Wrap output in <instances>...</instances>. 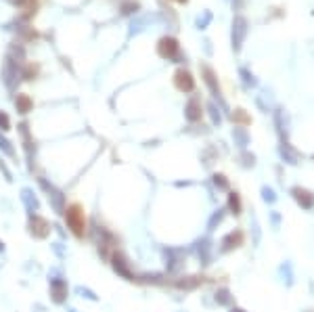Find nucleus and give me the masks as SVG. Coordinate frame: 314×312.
<instances>
[{"instance_id":"f257e3e1","label":"nucleus","mask_w":314,"mask_h":312,"mask_svg":"<svg viewBox=\"0 0 314 312\" xmlns=\"http://www.w3.org/2000/svg\"><path fill=\"white\" fill-rule=\"evenodd\" d=\"M65 218H67V226L78 239H82L86 235V214L84 208L80 204H74L65 209Z\"/></svg>"},{"instance_id":"f03ea898","label":"nucleus","mask_w":314,"mask_h":312,"mask_svg":"<svg viewBox=\"0 0 314 312\" xmlns=\"http://www.w3.org/2000/svg\"><path fill=\"white\" fill-rule=\"evenodd\" d=\"M49 281H51V287H49V291H51V300L54 304H63L67 300V281L61 277V272L59 270H51V275H49Z\"/></svg>"},{"instance_id":"7ed1b4c3","label":"nucleus","mask_w":314,"mask_h":312,"mask_svg":"<svg viewBox=\"0 0 314 312\" xmlns=\"http://www.w3.org/2000/svg\"><path fill=\"white\" fill-rule=\"evenodd\" d=\"M27 233L34 239H46L51 235V222L42 218L40 214H29L27 216Z\"/></svg>"},{"instance_id":"20e7f679","label":"nucleus","mask_w":314,"mask_h":312,"mask_svg":"<svg viewBox=\"0 0 314 312\" xmlns=\"http://www.w3.org/2000/svg\"><path fill=\"white\" fill-rule=\"evenodd\" d=\"M40 181V186L42 189L49 193V201H51V206H52V209L57 214H65V195H63V191H59L54 184H49V181L46 178H38Z\"/></svg>"},{"instance_id":"39448f33","label":"nucleus","mask_w":314,"mask_h":312,"mask_svg":"<svg viewBox=\"0 0 314 312\" xmlns=\"http://www.w3.org/2000/svg\"><path fill=\"white\" fill-rule=\"evenodd\" d=\"M111 266H113V270L120 275L122 279H126V281H134L136 277H134V272H132V268H130V262H128V258L122 254V252H113L111 254Z\"/></svg>"},{"instance_id":"423d86ee","label":"nucleus","mask_w":314,"mask_h":312,"mask_svg":"<svg viewBox=\"0 0 314 312\" xmlns=\"http://www.w3.org/2000/svg\"><path fill=\"white\" fill-rule=\"evenodd\" d=\"M291 195H293V199H295L304 209H312V208H314V193H312V191L304 189V186H293Z\"/></svg>"},{"instance_id":"0eeeda50","label":"nucleus","mask_w":314,"mask_h":312,"mask_svg":"<svg viewBox=\"0 0 314 312\" xmlns=\"http://www.w3.org/2000/svg\"><path fill=\"white\" fill-rule=\"evenodd\" d=\"M247 34V21L243 17H235V23H233V49L239 51L241 49V42L243 38Z\"/></svg>"},{"instance_id":"6e6552de","label":"nucleus","mask_w":314,"mask_h":312,"mask_svg":"<svg viewBox=\"0 0 314 312\" xmlns=\"http://www.w3.org/2000/svg\"><path fill=\"white\" fill-rule=\"evenodd\" d=\"M239 245H243V233L233 231V233H229V235H224V239L220 241V252L222 254L233 252V249H237Z\"/></svg>"},{"instance_id":"1a4fd4ad","label":"nucleus","mask_w":314,"mask_h":312,"mask_svg":"<svg viewBox=\"0 0 314 312\" xmlns=\"http://www.w3.org/2000/svg\"><path fill=\"white\" fill-rule=\"evenodd\" d=\"M166 264H168V270L170 272H178L180 268H183V264H184V254L180 252V249H166Z\"/></svg>"},{"instance_id":"9d476101","label":"nucleus","mask_w":314,"mask_h":312,"mask_svg":"<svg viewBox=\"0 0 314 312\" xmlns=\"http://www.w3.org/2000/svg\"><path fill=\"white\" fill-rule=\"evenodd\" d=\"M174 84H176V88L183 90V92H191L195 88V80L186 69H178V72L174 74Z\"/></svg>"},{"instance_id":"9b49d317","label":"nucleus","mask_w":314,"mask_h":312,"mask_svg":"<svg viewBox=\"0 0 314 312\" xmlns=\"http://www.w3.org/2000/svg\"><path fill=\"white\" fill-rule=\"evenodd\" d=\"M21 201L23 206H26V209L29 214H36L38 209H40V199L36 197V193L29 189V186H23L21 189Z\"/></svg>"},{"instance_id":"f8f14e48","label":"nucleus","mask_w":314,"mask_h":312,"mask_svg":"<svg viewBox=\"0 0 314 312\" xmlns=\"http://www.w3.org/2000/svg\"><path fill=\"white\" fill-rule=\"evenodd\" d=\"M157 52H159L163 59L176 57V52H178V42L174 40V38H161V40H159V46H157Z\"/></svg>"},{"instance_id":"ddd939ff","label":"nucleus","mask_w":314,"mask_h":312,"mask_svg":"<svg viewBox=\"0 0 314 312\" xmlns=\"http://www.w3.org/2000/svg\"><path fill=\"white\" fill-rule=\"evenodd\" d=\"M201 101L197 97H193V99H188V103L184 107V115H186V120L188 122H199L201 120Z\"/></svg>"},{"instance_id":"4468645a","label":"nucleus","mask_w":314,"mask_h":312,"mask_svg":"<svg viewBox=\"0 0 314 312\" xmlns=\"http://www.w3.org/2000/svg\"><path fill=\"white\" fill-rule=\"evenodd\" d=\"M195 249H197V256H199V260L206 264H209V260H211V256H209V252H211V245H209V239H201V241H197V245H195Z\"/></svg>"},{"instance_id":"2eb2a0df","label":"nucleus","mask_w":314,"mask_h":312,"mask_svg":"<svg viewBox=\"0 0 314 312\" xmlns=\"http://www.w3.org/2000/svg\"><path fill=\"white\" fill-rule=\"evenodd\" d=\"M201 72H203V76H206V84L209 86L211 95L220 99V88H218V82H216V76H214V72H211V69H209L208 65H203V67H201Z\"/></svg>"},{"instance_id":"dca6fc26","label":"nucleus","mask_w":314,"mask_h":312,"mask_svg":"<svg viewBox=\"0 0 314 312\" xmlns=\"http://www.w3.org/2000/svg\"><path fill=\"white\" fill-rule=\"evenodd\" d=\"M203 283V279L199 277H183L176 281V287L178 289H195V287H199Z\"/></svg>"},{"instance_id":"f3484780","label":"nucleus","mask_w":314,"mask_h":312,"mask_svg":"<svg viewBox=\"0 0 314 312\" xmlns=\"http://www.w3.org/2000/svg\"><path fill=\"white\" fill-rule=\"evenodd\" d=\"M233 138H235V145L237 147H247V143H249V136H247V130L245 128H235L233 130Z\"/></svg>"},{"instance_id":"a211bd4d","label":"nucleus","mask_w":314,"mask_h":312,"mask_svg":"<svg viewBox=\"0 0 314 312\" xmlns=\"http://www.w3.org/2000/svg\"><path fill=\"white\" fill-rule=\"evenodd\" d=\"M15 107H17L19 113L31 111V99L27 95H17V99H15Z\"/></svg>"},{"instance_id":"6ab92c4d","label":"nucleus","mask_w":314,"mask_h":312,"mask_svg":"<svg viewBox=\"0 0 314 312\" xmlns=\"http://www.w3.org/2000/svg\"><path fill=\"white\" fill-rule=\"evenodd\" d=\"M216 302L220 304V306H231L233 304V295L229 289H218L216 291Z\"/></svg>"},{"instance_id":"aec40b11","label":"nucleus","mask_w":314,"mask_h":312,"mask_svg":"<svg viewBox=\"0 0 314 312\" xmlns=\"http://www.w3.org/2000/svg\"><path fill=\"white\" fill-rule=\"evenodd\" d=\"M229 209L235 216L241 214V197L237 193H229Z\"/></svg>"},{"instance_id":"412c9836","label":"nucleus","mask_w":314,"mask_h":312,"mask_svg":"<svg viewBox=\"0 0 314 312\" xmlns=\"http://www.w3.org/2000/svg\"><path fill=\"white\" fill-rule=\"evenodd\" d=\"M76 293L80 295V298H84V300H90V302H99V295L94 293L92 289H88V287H82V285H78V287H76Z\"/></svg>"},{"instance_id":"4be33fe9","label":"nucleus","mask_w":314,"mask_h":312,"mask_svg":"<svg viewBox=\"0 0 314 312\" xmlns=\"http://www.w3.org/2000/svg\"><path fill=\"white\" fill-rule=\"evenodd\" d=\"M224 220V209H218V212H214L211 214V218H209V222H208V231H214L216 226Z\"/></svg>"},{"instance_id":"5701e85b","label":"nucleus","mask_w":314,"mask_h":312,"mask_svg":"<svg viewBox=\"0 0 314 312\" xmlns=\"http://www.w3.org/2000/svg\"><path fill=\"white\" fill-rule=\"evenodd\" d=\"M0 149H2L9 157H13L15 159V149H13V145H11V140H6L2 134H0Z\"/></svg>"},{"instance_id":"b1692460","label":"nucleus","mask_w":314,"mask_h":312,"mask_svg":"<svg viewBox=\"0 0 314 312\" xmlns=\"http://www.w3.org/2000/svg\"><path fill=\"white\" fill-rule=\"evenodd\" d=\"M233 122H239V124H243V126H247L251 120H249V115L243 111V109H237V111L233 113Z\"/></svg>"},{"instance_id":"393cba45","label":"nucleus","mask_w":314,"mask_h":312,"mask_svg":"<svg viewBox=\"0 0 314 312\" xmlns=\"http://www.w3.org/2000/svg\"><path fill=\"white\" fill-rule=\"evenodd\" d=\"M211 178H214V184L218 186L220 191H229V181H226L224 174H214Z\"/></svg>"},{"instance_id":"a878e982","label":"nucleus","mask_w":314,"mask_h":312,"mask_svg":"<svg viewBox=\"0 0 314 312\" xmlns=\"http://www.w3.org/2000/svg\"><path fill=\"white\" fill-rule=\"evenodd\" d=\"M281 155L285 157L287 163H297V155L289 151V145H283V147H281Z\"/></svg>"},{"instance_id":"bb28decb","label":"nucleus","mask_w":314,"mask_h":312,"mask_svg":"<svg viewBox=\"0 0 314 312\" xmlns=\"http://www.w3.org/2000/svg\"><path fill=\"white\" fill-rule=\"evenodd\" d=\"M208 109H209L211 122H214V124H220V122H222V115H220V111H218V107H216V103H209V105H208Z\"/></svg>"},{"instance_id":"cd10ccee","label":"nucleus","mask_w":314,"mask_h":312,"mask_svg":"<svg viewBox=\"0 0 314 312\" xmlns=\"http://www.w3.org/2000/svg\"><path fill=\"white\" fill-rule=\"evenodd\" d=\"M0 130H2V132H9L11 130V118L4 111H0Z\"/></svg>"},{"instance_id":"c85d7f7f","label":"nucleus","mask_w":314,"mask_h":312,"mask_svg":"<svg viewBox=\"0 0 314 312\" xmlns=\"http://www.w3.org/2000/svg\"><path fill=\"white\" fill-rule=\"evenodd\" d=\"M262 197H264L266 204H274V201H277V195H274V191L268 189V186H264L262 189Z\"/></svg>"},{"instance_id":"c756f323","label":"nucleus","mask_w":314,"mask_h":312,"mask_svg":"<svg viewBox=\"0 0 314 312\" xmlns=\"http://www.w3.org/2000/svg\"><path fill=\"white\" fill-rule=\"evenodd\" d=\"M0 172L4 174V178H6V182H13V174H11V170L6 168V163H4L2 159H0Z\"/></svg>"},{"instance_id":"7c9ffc66","label":"nucleus","mask_w":314,"mask_h":312,"mask_svg":"<svg viewBox=\"0 0 314 312\" xmlns=\"http://www.w3.org/2000/svg\"><path fill=\"white\" fill-rule=\"evenodd\" d=\"M241 163H243V166H245V168H249V166H254V163H256V157H254V155H241Z\"/></svg>"},{"instance_id":"2f4dec72","label":"nucleus","mask_w":314,"mask_h":312,"mask_svg":"<svg viewBox=\"0 0 314 312\" xmlns=\"http://www.w3.org/2000/svg\"><path fill=\"white\" fill-rule=\"evenodd\" d=\"M241 76L245 78V84H251V86H254V84H256V80H254V76H251L249 72H245V69H241Z\"/></svg>"},{"instance_id":"473e14b6","label":"nucleus","mask_w":314,"mask_h":312,"mask_svg":"<svg viewBox=\"0 0 314 312\" xmlns=\"http://www.w3.org/2000/svg\"><path fill=\"white\" fill-rule=\"evenodd\" d=\"M209 19H211V15H209V13H206V15H203V19H201V17L197 19V26H199V27H206Z\"/></svg>"},{"instance_id":"72a5a7b5","label":"nucleus","mask_w":314,"mask_h":312,"mask_svg":"<svg viewBox=\"0 0 314 312\" xmlns=\"http://www.w3.org/2000/svg\"><path fill=\"white\" fill-rule=\"evenodd\" d=\"M52 249H54V254H57V256H61V258H63V256H65V252H63L61 243H52Z\"/></svg>"},{"instance_id":"f704fd0d","label":"nucleus","mask_w":314,"mask_h":312,"mask_svg":"<svg viewBox=\"0 0 314 312\" xmlns=\"http://www.w3.org/2000/svg\"><path fill=\"white\" fill-rule=\"evenodd\" d=\"M54 229H57V233H59V235H61V237H65V231H63V229H61V226H59V224H54Z\"/></svg>"},{"instance_id":"c9c22d12","label":"nucleus","mask_w":314,"mask_h":312,"mask_svg":"<svg viewBox=\"0 0 314 312\" xmlns=\"http://www.w3.org/2000/svg\"><path fill=\"white\" fill-rule=\"evenodd\" d=\"M4 249H6V247H4V241H2V239H0V254H2V252H4Z\"/></svg>"},{"instance_id":"e433bc0d","label":"nucleus","mask_w":314,"mask_h":312,"mask_svg":"<svg viewBox=\"0 0 314 312\" xmlns=\"http://www.w3.org/2000/svg\"><path fill=\"white\" fill-rule=\"evenodd\" d=\"M231 312H245V310H243V308H237V306H235V308H231Z\"/></svg>"},{"instance_id":"4c0bfd02","label":"nucleus","mask_w":314,"mask_h":312,"mask_svg":"<svg viewBox=\"0 0 314 312\" xmlns=\"http://www.w3.org/2000/svg\"><path fill=\"white\" fill-rule=\"evenodd\" d=\"M67 312H78V310H76V308H69V310H67Z\"/></svg>"},{"instance_id":"58836bf2","label":"nucleus","mask_w":314,"mask_h":312,"mask_svg":"<svg viewBox=\"0 0 314 312\" xmlns=\"http://www.w3.org/2000/svg\"><path fill=\"white\" fill-rule=\"evenodd\" d=\"M178 2H184V0H178Z\"/></svg>"}]
</instances>
